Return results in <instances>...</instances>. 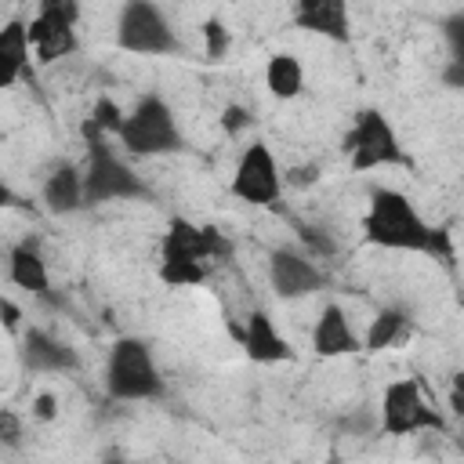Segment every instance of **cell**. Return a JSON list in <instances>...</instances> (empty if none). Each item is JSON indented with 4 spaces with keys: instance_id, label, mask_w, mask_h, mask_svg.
I'll list each match as a JSON object with an SVG mask.
<instances>
[{
    "instance_id": "obj_1",
    "label": "cell",
    "mask_w": 464,
    "mask_h": 464,
    "mask_svg": "<svg viewBox=\"0 0 464 464\" xmlns=\"http://www.w3.org/2000/svg\"><path fill=\"white\" fill-rule=\"evenodd\" d=\"M362 228H366L370 243L392 246V250H428V236H431V228L420 221L413 203L392 188H377L370 196Z\"/></svg>"
},
{
    "instance_id": "obj_2",
    "label": "cell",
    "mask_w": 464,
    "mask_h": 464,
    "mask_svg": "<svg viewBox=\"0 0 464 464\" xmlns=\"http://www.w3.org/2000/svg\"><path fill=\"white\" fill-rule=\"evenodd\" d=\"M87 134V170H83V203H105V199H130V196H145V185L138 181V174L116 160V152L109 149L105 134L87 120L83 127Z\"/></svg>"
},
{
    "instance_id": "obj_3",
    "label": "cell",
    "mask_w": 464,
    "mask_h": 464,
    "mask_svg": "<svg viewBox=\"0 0 464 464\" xmlns=\"http://www.w3.org/2000/svg\"><path fill=\"white\" fill-rule=\"evenodd\" d=\"M105 384H109V395H116V399H156L163 392V377H160L149 348L134 337H123L112 344L109 366H105Z\"/></svg>"
},
{
    "instance_id": "obj_4",
    "label": "cell",
    "mask_w": 464,
    "mask_h": 464,
    "mask_svg": "<svg viewBox=\"0 0 464 464\" xmlns=\"http://www.w3.org/2000/svg\"><path fill=\"white\" fill-rule=\"evenodd\" d=\"M120 141L127 152L134 156H160V152H174L181 149V130L174 123V112L160 102V98H141L138 109L127 116Z\"/></svg>"
},
{
    "instance_id": "obj_5",
    "label": "cell",
    "mask_w": 464,
    "mask_h": 464,
    "mask_svg": "<svg viewBox=\"0 0 464 464\" xmlns=\"http://www.w3.org/2000/svg\"><path fill=\"white\" fill-rule=\"evenodd\" d=\"M116 44L130 54H170L178 47L174 29L167 25L163 11L156 4H145V0H130L120 7Z\"/></svg>"
},
{
    "instance_id": "obj_6",
    "label": "cell",
    "mask_w": 464,
    "mask_h": 464,
    "mask_svg": "<svg viewBox=\"0 0 464 464\" xmlns=\"http://www.w3.org/2000/svg\"><path fill=\"white\" fill-rule=\"evenodd\" d=\"M76 18H80V7L69 0L40 4V14L29 22V44L36 47L40 62H58L76 51V36H72Z\"/></svg>"
},
{
    "instance_id": "obj_7",
    "label": "cell",
    "mask_w": 464,
    "mask_h": 464,
    "mask_svg": "<svg viewBox=\"0 0 464 464\" xmlns=\"http://www.w3.org/2000/svg\"><path fill=\"white\" fill-rule=\"evenodd\" d=\"M344 149L352 152V167L355 170H370V167H384V163H402V149H399L395 130L373 109L359 112L355 130L344 138Z\"/></svg>"
},
{
    "instance_id": "obj_8",
    "label": "cell",
    "mask_w": 464,
    "mask_h": 464,
    "mask_svg": "<svg viewBox=\"0 0 464 464\" xmlns=\"http://www.w3.org/2000/svg\"><path fill=\"white\" fill-rule=\"evenodd\" d=\"M384 420L381 428L388 435H410V431H420V428H431V431H442V417L439 410H431L417 388V381H395L388 384L384 392V406H381Z\"/></svg>"
},
{
    "instance_id": "obj_9",
    "label": "cell",
    "mask_w": 464,
    "mask_h": 464,
    "mask_svg": "<svg viewBox=\"0 0 464 464\" xmlns=\"http://www.w3.org/2000/svg\"><path fill=\"white\" fill-rule=\"evenodd\" d=\"M232 192L257 207H268L279 199V167H276L268 145H261V141L246 145V152L236 167V178H232Z\"/></svg>"
},
{
    "instance_id": "obj_10",
    "label": "cell",
    "mask_w": 464,
    "mask_h": 464,
    "mask_svg": "<svg viewBox=\"0 0 464 464\" xmlns=\"http://www.w3.org/2000/svg\"><path fill=\"white\" fill-rule=\"evenodd\" d=\"M268 276H272V286H276L279 297H304V294L319 290V283H323L319 268L308 257L290 254V250H276L272 254Z\"/></svg>"
},
{
    "instance_id": "obj_11",
    "label": "cell",
    "mask_w": 464,
    "mask_h": 464,
    "mask_svg": "<svg viewBox=\"0 0 464 464\" xmlns=\"http://www.w3.org/2000/svg\"><path fill=\"white\" fill-rule=\"evenodd\" d=\"M294 18L301 29H312L330 40H348V7L341 0H301Z\"/></svg>"
},
{
    "instance_id": "obj_12",
    "label": "cell",
    "mask_w": 464,
    "mask_h": 464,
    "mask_svg": "<svg viewBox=\"0 0 464 464\" xmlns=\"http://www.w3.org/2000/svg\"><path fill=\"white\" fill-rule=\"evenodd\" d=\"M312 348L319 355H352L359 348L352 326H348V315L337 308V304H326L315 330H312Z\"/></svg>"
},
{
    "instance_id": "obj_13",
    "label": "cell",
    "mask_w": 464,
    "mask_h": 464,
    "mask_svg": "<svg viewBox=\"0 0 464 464\" xmlns=\"http://www.w3.org/2000/svg\"><path fill=\"white\" fill-rule=\"evenodd\" d=\"M243 348H246V355L254 362H279V359L290 355V344L276 334V326H272V319L265 312L250 315V323L243 330Z\"/></svg>"
},
{
    "instance_id": "obj_14",
    "label": "cell",
    "mask_w": 464,
    "mask_h": 464,
    "mask_svg": "<svg viewBox=\"0 0 464 464\" xmlns=\"http://www.w3.org/2000/svg\"><path fill=\"white\" fill-rule=\"evenodd\" d=\"M44 203H47V210H54V214H72V210H80L83 207V174L76 170V167H58V170H51L47 174V181H44Z\"/></svg>"
},
{
    "instance_id": "obj_15",
    "label": "cell",
    "mask_w": 464,
    "mask_h": 464,
    "mask_svg": "<svg viewBox=\"0 0 464 464\" xmlns=\"http://www.w3.org/2000/svg\"><path fill=\"white\" fill-rule=\"evenodd\" d=\"M25 362L33 370H72L76 366V352L62 341H54L44 330H29L25 334Z\"/></svg>"
},
{
    "instance_id": "obj_16",
    "label": "cell",
    "mask_w": 464,
    "mask_h": 464,
    "mask_svg": "<svg viewBox=\"0 0 464 464\" xmlns=\"http://www.w3.org/2000/svg\"><path fill=\"white\" fill-rule=\"evenodd\" d=\"M203 261L207 257V232L188 225V221H174L163 232V261Z\"/></svg>"
},
{
    "instance_id": "obj_17",
    "label": "cell",
    "mask_w": 464,
    "mask_h": 464,
    "mask_svg": "<svg viewBox=\"0 0 464 464\" xmlns=\"http://www.w3.org/2000/svg\"><path fill=\"white\" fill-rule=\"evenodd\" d=\"M0 58H4V65H7L4 83H14V80L25 72V65H29V25L7 22V25L0 29Z\"/></svg>"
},
{
    "instance_id": "obj_18",
    "label": "cell",
    "mask_w": 464,
    "mask_h": 464,
    "mask_svg": "<svg viewBox=\"0 0 464 464\" xmlns=\"http://www.w3.org/2000/svg\"><path fill=\"white\" fill-rule=\"evenodd\" d=\"M11 283H18L29 294H47V268L29 243L11 250Z\"/></svg>"
},
{
    "instance_id": "obj_19",
    "label": "cell",
    "mask_w": 464,
    "mask_h": 464,
    "mask_svg": "<svg viewBox=\"0 0 464 464\" xmlns=\"http://www.w3.org/2000/svg\"><path fill=\"white\" fill-rule=\"evenodd\" d=\"M265 83L276 98H294L301 94L304 87V72H301V62L294 54H272L268 69H265Z\"/></svg>"
},
{
    "instance_id": "obj_20",
    "label": "cell",
    "mask_w": 464,
    "mask_h": 464,
    "mask_svg": "<svg viewBox=\"0 0 464 464\" xmlns=\"http://www.w3.org/2000/svg\"><path fill=\"white\" fill-rule=\"evenodd\" d=\"M402 330H406V315L395 312V308H384V312H377V319L370 323L366 348H370V352H381V348L395 344V341L402 337Z\"/></svg>"
},
{
    "instance_id": "obj_21",
    "label": "cell",
    "mask_w": 464,
    "mask_h": 464,
    "mask_svg": "<svg viewBox=\"0 0 464 464\" xmlns=\"http://www.w3.org/2000/svg\"><path fill=\"white\" fill-rule=\"evenodd\" d=\"M203 276H207V268L199 265V261H163L160 265V279L163 283H170V286H196V283H203Z\"/></svg>"
},
{
    "instance_id": "obj_22",
    "label": "cell",
    "mask_w": 464,
    "mask_h": 464,
    "mask_svg": "<svg viewBox=\"0 0 464 464\" xmlns=\"http://www.w3.org/2000/svg\"><path fill=\"white\" fill-rule=\"evenodd\" d=\"M91 123H94L102 134H120V130H123V123H127V116L120 112V105H116L112 98H98Z\"/></svg>"
},
{
    "instance_id": "obj_23",
    "label": "cell",
    "mask_w": 464,
    "mask_h": 464,
    "mask_svg": "<svg viewBox=\"0 0 464 464\" xmlns=\"http://www.w3.org/2000/svg\"><path fill=\"white\" fill-rule=\"evenodd\" d=\"M446 29V40H450V51H453V62H464V14H450L442 22Z\"/></svg>"
},
{
    "instance_id": "obj_24",
    "label": "cell",
    "mask_w": 464,
    "mask_h": 464,
    "mask_svg": "<svg viewBox=\"0 0 464 464\" xmlns=\"http://www.w3.org/2000/svg\"><path fill=\"white\" fill-rule=\"evenodd\" d=\"M301 239H304V243H308V250H312V254H319V257H334V254H337L334 239H330L323 228H308V225H304V228H301Z\"/></svg>"
},
{
    "instance_id": "obj_25",
    "label": "cell",
    "mask_w": 464,
    "mask_h": 464,
    "mask_svg": "<svg viewBox=\"0 0 464 464\" xmlns=\"http://www.w3.org/2000/svg\"><path fill=\"white\" fill-rule=\"evenodd\" d=\"M203 36H207V54H210V58H221V54H225V44H228L221 22H207V25H203Z\"/></svg>"
},
{
    "instance_id": "obj_26",
    "label": "cell",
    "mask_w": 464,
    "mask_h": 464,
    "mask_svg": "<svg viewBox=\"0 0 464 464\" xmlns=\"http://www.w3.org/2000/svg\"><path fill=\"white\" fill-rule=\"evenodd\" d=\"M0 439H4L7 446H18V439H22V424H18V417H14L11 410L0 413Z\"/></svg>"
},
{
    "instance_id": "obj_27",
    "label": "cell",
    "mask_w": 464,
    "mask_h": 464,
    "mask_svg": "<svg viewBox=\"0 0 464 464\" xmlns=\"http://www.w3.org/2000/svg\"><path fill=\"white\" fill-rule=\"evenodd\" d=\"M428 254H439L442 261L453 257V254H450V236H446V228H431V236H428Z\"/></svg>"
},
{
    "instance_id": "obj_28",
    "label": "cell",
    "mask_w": 464,
    "mask_h": 464,
    "mask_svg": "<svg viewBox=\"0 0 464 464\" xmlns=\"http://www.w3.org/2000/svg\"><path fill=\"white\" fill-rule=\"evenodd\" d=\"M221 123H225V130H239V127H246V123H250V116H246V109L228 105V109H225V116H221Z\"/></svg>"
},
{
    "instance_id": "obj_29",
    "label": "cell",
    "mask_w": 464,
    "mask_h": 464,
    "mask_svg": "<svg viewBox=\"0 0 464 464\" xmlns=\"http://www.w3.org/2000/svg\"><path fill=\"white\" fill-rule=\"evenodd\" d=\"M0 312H4V326H7V334H14V330H18V319H22L18 304H14L11 297H4V301H0Z\"/></svg>"
},
{
    "instance_id": "obj_30",
    "label": "cell",
    "mask_w": 464,
    "mask_h": 464,
    "mask_svg": "<svg viewBox=\"0 0 464 464\" xmlns=\"http://www.w3.org/2000/svg\"><path fill=\"white\" fill-rule=\"evenodd\" d=\"M442 83L446 87H464V62H453L450 58V65L442 69Z\"/></svg>"
},
{
    "instance_id": "obj_31",
    "label": "cell",
    "mask_w": 464,
    "mask_h": 464,
    "mask_svg": "<svg viewBox=\"0 0 464 464\" xmlns=\"http://www.w3.org/2000/svg\"><path fill=\"white\" fill-rule=\"evenodd\" d=\"M33 413H36L40 420H51V417L58 413V406H54V395H47V392H44V395H36V406H33Z\"/></svg>"
},
{
    "instance_id": "obj_32",
    "label": "cell",
    "mask_w": 464,
    "mask_h": 464,
    "mask_svg": "<svg viewBox=\"0 0 464 464\" xmlns=\"http://www.w3.org/2000/svg\"><path fill=\"white\" fill-rule=\"evenodd\" d=\"M450 402H453V413H457V417H464V373H457L453 392H450Z\"/></svg>"
},
{
    "instance_id": "obj_33",
    "label": "cell",
    "mask_w": 464,
    "mask_h": 464,
    "mask_svg": "<svg viewBox=\"0 0 464 464\" xmlns=\"http://www.w3.org/2000/svg\"><path fill=\"white\" fill-rule=\"evenodd\" d=\"M315 170H319V167H294V170H290V185H312V181L319 178Z\"/></svg>"
},
{
    "instance_id": "obj_34",
    "label": "cell",
    "mask_w": 464,
    "mask_h": 464,
    "mask_svg": "<svg viewBox=\"0 0 464 464\" xmlns=\"http://www.w3.org/2000/svg\"><path fill=\"white\" fill-rule=\"evenodd\" d=\"M330 464H341V460H330Z\"/></svg>"
}]
</instances>
